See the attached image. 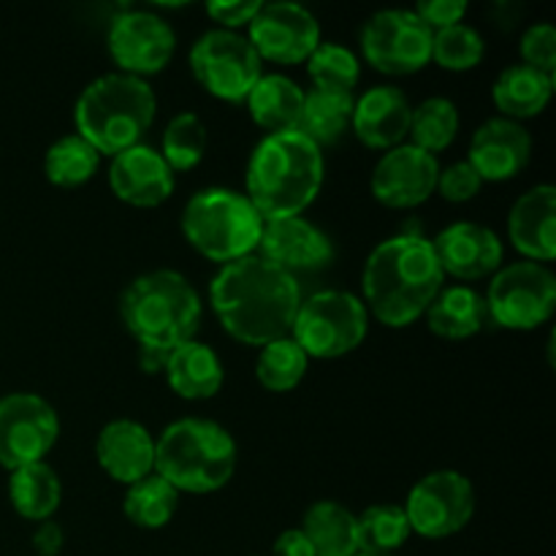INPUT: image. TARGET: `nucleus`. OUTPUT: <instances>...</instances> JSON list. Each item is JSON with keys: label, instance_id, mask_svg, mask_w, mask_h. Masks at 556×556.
I'll return each mask as SVG.
<instances>
[{"label": "nucleus", "instance_id": "obj_1", "mask_svg": "<svg viewBox=\"0 0 556 556\" xmlns=\"http://www.w3.org/2000/svg\"><path fill=\"white\" fill-rule=\"evenodd\" d=\"M217 320L244 345H269L288 337L302 304L296 277L258 255L220 266L210 288Z\"/></svg>", "mask_w": 556, "mask_h": 556}, {"label": "nucleus", "instance_id": "obj_2", "mask_svg": "<svg viewBox=\"0 0 556 556\" xmlns=\"http://www.w3.org/2000/svg\"><path fill=\"white\" fill-rule=\"evenodd\" d=\"M443 277L429 239L396 233L380 242L364 264V307L386 326L400 329L427 313L443 288Z\"/></svg>", "mask_w": 556, "mask_h": 556}, {"label": "nucleus", "instance_id": "obj_3", "mask_svg": "<svg viewBox=\"0 0 556 556\" xmlns=\"http://www.w3.org/2000/svg\"><path fill=\"white\" fill-rule=\"evenodd\" d=\"M324 152L299 130L266 134L248 163V199L264 220L299 217L320 193Z\"/></svg>", "mask_w": 556, "mask_h": 556}, {"label": "nucleus", "instance_id": "obj_4", "mask_svg": "<svg viewBox=\"0 0 556 556\" xmlns=\"http://www.w3.org/2000/svg\"><path fill=\"white\" fill-rule=\"evenodd\" d=\"M155 92L144 79L130 74H103L81 90L74 106V123L81 139L101 155H117L141 144L155 123Z\"/></svg>", "mask_w": 556, "mask_h": 556}, {"label": "nucleus", "instance_id": "obj_5", "mask_svg": "<svg viewBox=\"0 0 556 556\" xmlns=\"http://www.w3.org/2000/svg\"><path fill=\"white\" fill-rule=\"evenodd\" d=\"M119 313L139 345L174 351L201 326V296L185 275L155 269L139 275L119 299Z\"/></svg>", "mask_w": 556, "mask_h": 556}, {"label": "nucleus", "instance_id": "obj_6", "mask_svg": "<svg viewBox=\"0 0 556 556\" xmlns=\"http://www.w3.org/2000/svg\"><path fill=\"white\" fill-rule=\"evenodd\" d=\"M233 470L237 443L210 418H179L155 440V472L177 492H215L231 481Z\"/></svg>", "mask_w": 556, "mask_h": 556}, {"label": "nucleus", "instance_id": "obj_7", "mask_svg": "<svg viewBox=\"0 0 556 556\" xmlns=\"http://www.w3.org/2000/svg\"><path fill=\"white\" fill-rule=\"evenodd\" d=\"M264 217L244 193L228 188L199 190L182 212V233L201 255L226 266L253 255Z\"/></svg>", "mask_w": 556, "mask_h": 556}, {"label": "nucleus", "instance_id": "obj_8", "mask_svg": "<svg viewBox=\"0 0 556 556\" xmlns=\"http://www.w3.org/2000/svg\"><path fill=\"white\" fill-rule=\"evenodd\" d=\"M291 331L307 356H345L367 337V307L351 291H318L299 304Z\"/></svg>", "mask_w": 556, "mask_h": 556}, {"label": "nucleus", "instance_id": "obj_9", "mask_svg": "<svg viewBox=\"0 0 556 556\" xmlns=\"http://www.w3.org/2000/svg\"><path fill=\"white\" fill-rule=\"evenodd\" d=\"M489 318L505 329H535L556 307V277L538 261H516L492 277L486 293Z\"/></svg>", "mask_w": 556, "mask_h": 556}, {"label": "nucleus", "instance_id": "obj_10", "mask_svg": "<svg viewBox=\"0 0 556 556\" xmlns=\"http://www.w3.org/2000/svg\"><path fill=\"white\" fill-rule=\"evenodd\" d=\"M190 68L204 90L223 101H244L261 79V58L250 38L215 27L190 49Z\"/></svg>", "mask_w": 556, "mask_h": 556}, {"label": "nucleus", "instance_id": "obj_11", "mask_svg": "<svg viewBox=\"0 0 556 556\" xmlns=\"http://www.w3.org/2000/svg\"><path fill=\"white\" fill-rule=\"evenodd\" d=\"M432 36L413 9H383L364 22L362 49L383 74H413L432 60Z\"/></svg>", "mask_w": 556, "mask_h": 556}, {"label": "nucleus", "instance_id": "obj_12", "mask_svg": "<svg viewBox=\"0 0 556 556\" xmlns=\"http://www.w3.org/2000/svg\"><path fill=\"white\" fill-rule=\"evenodd\" d=\"M60 434V418L43 396L14 391L0 396V465L20 470L43 462Z\"/></svg>", "mask_w": 556, "mask_h": 556}, {"label": "nucleus", "instance_id": "obj_13", "mask_svg": "<svg viewBox=\"0 0 556 556\" xmlns=\"http://www.w3.org/2000/svg\"><path fill=\"white\" fill-rule=\"evenodd\" d=\"M476 514V489L456 470H434L407 494L405 516L424 538H448L467 527Z\"/></svg>", "mask_w": 556, "mask_h": 556}, {"label": "nucleus", "instance_id": "obj_14", "mask_svg": "<svg viewBox=\"0 0 556 556\" xmlns=\"http://www.w3.org/2000/svg\"><path fill=\"white\" fill-rule=\"evenodd\" d=\"M177 49V36L163 16L152 11H123L109 25V52L123 74H157Z\"/></svg>", "mask_w": 556, "mask_h": 556}, {"label": "nucleus", "instance_id": "obj_15", "mask_svg": "<svg viewBox=\"0 0 556 556\" xmlns=\"http://www.w3.org/2000/svg\"><path fill=\"white\" fill-rule=\"evenodd\" d=\"M250 43L261 60L275 63H302L318 49L320 25L313 11L302 3L277 0L264 3L250 22Z\"/></svg>", "mask_w": 556, "mask_h": 556}, {"label": "nucleus", "instance_id": "obj_16", "mask_svg": "<svg viewBox=\"0 0 556 556\" xmlns=\"http://www.w3.org/2000/svg\"><path fill=\"white\" fill-rule=\"evenodd\" d=\"M440 163L416 144L391 147L372 168V195L386 206H418L438 188Z\"/></svg>", "mask_w": 556, "mask_h": 556}, {"label": "nucleus", "instance_id": "obj_17", "mask_svg": "<svg viewBox=\"0 0 556 556\" xmlns=\"http://www.w3.org/2000/svg\"><path fill=\"white\" fill-rule=\"evenodd\" d=\"M255 250H258V258L269 261L288 275L324 269L334 258L329 237L304 217L264 220V231Z\"/></svg>", "mask_w": 556, "mask_h": 556}, {"label": "nucleus", "instance_id": "obj_18", "mask_svg": "<svg viewBox=\"0 0 556 556\" xmlns=\"http://www.w3.org/2000/svg\"><path fill=\"white\" fill-rule=\"evenodd\" d=\"M434 255H438L443 275L459 277V280H481L492 275L503 264V242L492 228L481 223H451L448 228L432 239Z\"/></svg>", "mask_w": 556, "mask_h": 556}, {"label": "nucleus", "instance_id": "obj_19", "mask_svg": "<svg viewBox=\"0 0 556 556\" xmlns=\"http://www.w3.org/2000/svg\"><path fill=\"white\" fill-rule=\"evenodd\" d=\"M109 185L125 204L157 206L174 193V172L150 144H134L112 157Z\"/></svg>", "mask_w": 556, "mask_h": 556}, {"label": "nucleus", "instance_id": "obj_20", "mask_svg": "<svg viewBox=\"0 0 556 556\" xmlns=\"http://www.w3.org/2000/svg\"><path fill=\"white\" fill-rule=\"evenodd\" d=\"M532 136L521 123L508 117H492L476 130L470 141V166L486 182H503L516 177L530 163Z\"/></svg>", "mask_w": 556, "mask_h": 556}, {"label": "nucleus", "instance_id": "obj_21", "mask_svg": "<svg viewBox=\"0 0 556 556\" xmlns=\"http://www.w3.org/2000/svg\"><path fill=\"white\" fill-rule=\"evenodd\" d=\"M410 114L413 106L400 87L378 85L369 87L353 103L351 128L372 150H391V147H400L410 130Z\"/></svg>", "mask_w": 556, "mask_h": 556}, {"label": "nucleus", "instance_id": "obj_22", "mask_svg": "<svg viewBox=\"0 0 556 556\" xmlns=\"http://www.w3.org/2000/svg\"><path fill=\"white\" fill-rule=\"evenodd\" d=\"M98 465L119 483H136L155 472V440L144 424L117 418L101 429L96 443Z\"/></svg>", "mask_w": 556, "mask_h": 556}, {"label": "nucleus", "instance_id": "obj_23", "mask_svg": "<svg viewBox=\"0 0 556 556\" xmlns=\"http://www.w3.org/2000/svg\"><path fill=\"white\" fill-rule=\"evenodd\" d=\"M556 188L535 185L519 195L508 215V233L514 248L530 261H552L556 255Z\"/></svg>", "mask_w": 556, "mask_h": 556}, {"label": "nucleus", "instance_id": "obj_24", "mask_svg": "<svg viewBox=\"0 0 556 556\" xmlns=\"http://www.w3.org/2000/svg\"><path fill=\"white\" fill-rule=\"evenodd\" d=\"M166 378L182 400H210L223 386V362L204 342H182L168 353Z\"/></svg>", "mask_w": 556, "mask_h": 556}, {"label": "nucleus", "instance_id": "obj_25", "mask_svg": "<svg viewBox=\"0 0 556 556\" xmlns=\"http://www.w3.org/2000/svg\"><path fill=\"white\" fill-rule=\"evenodd\" d=\"M250 117L269 134L296 130L304 109V90L282 74H261L250 96L244 98Z\"/></svg>", "mask_w": 556, "mask_h": 556}, {"label": "nucleus", "instance_id": "obj_26", "mask_svg": "<svg viewBox=\"0 0 556 556\" xmlns=\"http://www.w3.org/2000/svg\"><path fill=\"white\" fill-rule=\"evenodd\" d=\"M552 92L554 76L543 74V71L525 63L508 65L492 87L494 103L503 112V117L516 119V123L541 114L546 109V103L552 101Z\"/></svg>", "mask_w": 556, "mask_h": 556}, {"label": "nucleus", "instance_id": "obj_27", "mask_svg": "<svg viewBox=\"0 0 556 556\" xmlns=\"http://www.w3.org/2000/svg\"><path fill=\"white\" fill-rule=\"evenodd\" d=\"M429 329L445 340H467L489 324L486 299L465 286L440 288L427 307Z\"/></svg>", "mask_w": 556, "mask_h": 556}, {"label": "nucleus", "instance_id": "obj_28", "mask_svg": "<svg viewBox=\"0 0 556 556\" xmlns=\"http://www.w3.org/2000/svg\"><path fill=\"white\" fill-rule=\"evenodd\" d=\"M302 532L313 543L315 556H353L358 554L356 516L340 503L320 500L304 514Z\"/></svg>", "mask_w": 556, "mask_h": 556}, {"label": "nucleus", "instance_id": "obj_29", "mask_svg": "<svg viewBox=\"0 0 556 556\" xmlns=\"http://www.w3.org/2000/svg\"><path fill=\"white\" fill-rule=\"evenodd\" d=\"M353 103L356 98L348 92H326L313 87L309 92H304V109L296 130L307 136L315 147L334 144L351 128Z\"/></svg>", "mask_w": 556, "mask_h": 556}, {"label": "nucleus", "instance_id": "obj_30", "mask_svg": "<svg viewBox=\"0 0 556 556\" xmlns=\"http://www.w3.org/2000/svg\"><path fill=\"white\" fill-rule=\"evenodd\" d=\"M9 497L16 514L33 521H47L63 500V486L60 478L47 462L25 465L20 470H11L9 478Z\"/></svg>", "mask_w": 556, "mask_h": 556}, {"label": "nucleus", "instance_id": "obj_31", "mask_svg": "<svg viewBox=\"0 0 556 556\" xmlns=\"http://www.w3.org/2000/svg\"><path fill=\"white\" fill-rule=\"evenodd\" d=\"M179 505V492L161 478L157 472H150L141 481L130 483L128 494H125V516L134 521L136 527L144 530H161L172 521L174 510Z\"/></svg>", "mask_w": 556, "mask_h": 556}, {"label": "nucleus", "instance_id": "obj_32", "mask_svg": "<svg viewBox=\"0 0 556 556\" xmlns=\"http://www.w3.org/2000/svg\"><path fill=\"white\" fill-rule=\"evenodd\" d=\"M98 163H101V152L79 134H68L60 136L47 150L43 172H47L49 182L58 188H76L96 174Z\"/></svg>", "mask_w": 556, "mask_h": 556}, {"label": "nucleus", "instance_id": "obj_33", "mask_svg": "<svg viewBox=\"0 0 556 556\" xmlns=\"http://www.w3.org/2000/svg\"><path fill=\"white\" fill-rule=\"evenodd\" d=\"M358 525V552L367 554H391L405 546L410 538V521L405 508L394 503L369 505L362 516H356Z\"/></svg>", "mask_w": 556, "mask_h": 556}, {"label": "nucleus", "instance_id": "obj_34", "mask_svg": "<svg viewBox=\"0 0 556 556\" xmlns=\"http://www.w3.org/2000/svg\"><path fill=\"white\" fill-rule=\"evenodd\" d=\"M456 130H459L456 103L443 96H432L413 109L407 134L413 136V144L434 155V152L445 150L456 139Z\"/></svg>", "mask_w": 556, "mask_h": 556}, {"label": "nucleus", "instance_id": "obj_35", "mask_svg": "<svg viewBox=\"0 0 556 556\" xmlns=\"http://www.w3.org/2000/svg\"><path fill=\"white\" fill-rule=\"evenodd\" d=\"M206 125L195 112H179L168 119L163 130V161L172 166V172H188L199 166L206 152Z\"/></svg>", "mask_w": 556, "mask_h": 556}, {"label": "nucleus", "instance_id": "obj_36", "mask_svg": "<svg viewBox=\"0 0 556 556\" xmlns=\"http://www.w3.org/2000/svg\"><path fill=\"white\" fill-rule=\"evenodd\" d=\"M307 364L309 356L302 351V345L293 337H280L264 345L255 364V375L269 391H291L293 386L302 383Z\"/></svg>", "mask_w": 556, "mask_h": 556}, {"label": "nucleus", "instance_id": "obj_37", "mask_svg": "<svg viewBox=\"0 0 556 556\" xmlns=\"http://www.w3.org/2000/svg\"><path fill=\"white\" fill-rule=\"evenodd\" d=\"M309 79L315 90L326 92H348L353 96V87L358 85V58L342 43H318L313 54L307 58Z\"/></svg>", "mask_w": 556, "mask_h": 556}, {"label": "nucleus", "instance_id": "obj_38", "mask_svg": "<svg viewBox=\"0 0 556 556\" xmlns=\"http://www.w3.org/2000/svg\"><path fill=\"white\" fill-rule=\"evenodd\" d=\"M486 54V41L476 27L451 25L443 30H434L432 36V60H438L448 71H467L476 68Z\"/></svg>", "mask_w": 556, "mask_h": 556}, {"label": "nucleus", "instance_id": "obj_39", "mask_svg": "<svg viewBox=\"0 0 556 556\" xmlns=\"http://www.w3.org/2000/svg\"><path fill=\"white\" fill-rule=\"evenodd\" d=\"M521 58L525 65L554 76L556 71V30L552 22H535L521 36Z\"/></svg>", "mask_w": 556, "mask_h": 556}, {"label": "nucleus", "instance_id": "obj_40", "mask_svg": "<svg viewBox=\"0 0 556 556\" xmlns=\"http://www.w3.org/2000/svg\"><path fill=\"white\" fill-rule=\"evenodd\" d=\"M483 179L478 177L476 168L470 166V161L451 163L448 168H440L438 174V188L440 195L445 201H470L472 195L481 190Z\"/></svg>", "mask_w": 556, "mask_h": 556}, {"label": "nucleus", "instance_id": "obj_41", "mask_svg": "<svg viewBox=\"0 0 556 556\" xmlns=\"http://www.w3.org/2000/svg\"><path fill=\"white\" fill-rule=\"evenodd\" d=\"M413 11L434 33L443 30V27L459 25L462 16L467 14V3L465 0H421Z\"/></svg>", "mask_w": 556, "mask_h": 556}, {"label": "nucleus", "instance_id": "obj_42", "mask_svg": "<svg viewBox=\"0 0 556 556\" xmlns=\"http://www.w3.org/2000/svg\"><path fill=\"white\" fill-rule=\"evenodd\" d=\"M261 5H264L261 0H212V3H206V11L226 30H233L239 25H250L253 16L261 11Z\"/></svg>", "mask_w": 556, "mask_h": 556}, {"label": "nucleus", "instance_id": "obj_43", "mask_svg": "<svg viewBox=\"0 0 556 556\" xmlns=\"http://www.w3.org/2000/svg\"><path fill=\"white\" fill-rule=\"evenodd\" d=\"M63 527L58 521H41L38 530L33 532V548H36L38 556H58L63 552Z\"/></svg>", "mask_w": 556, "mask_h": 556}, {"label": "nucleus", "instance_id": "obj_44", "mask_svg": "<svg viewBox=\"0 0 556 556\" xmlns=\"http://www.w3.org/2000/svg\"><path fill=\"white\" fill-rule=\"evenodd\" d=\"M271 554L275 556H315L313 543L307 541L302 530H286L271 546Z\"/></svg>", "mask_w": 556, "mask_h": 556}, {"label": "nucleus", "instance_id": "obj_45", "mask_svg": "<svg viewBox=\"0 0 556 556\" xmlns=\"http://www.w3.org/2000/svg\"><path fill=\"white\" fill-rule=\"evenodd\" d=\"M168 353L172 351H163V348H152V345H139V367L144 369L147 375L163 372L168 362Z\"/></svg>", "mask_w": 556, "mask_h": 556}, {"label": "nucleus", "instance_id": "obj_46", "mask_svg": "<svg viewBox=\"0 0 556 556\" xmlns=\"http://www.w3.org/2000/svg\"><path fill=\"white\" fill-rule=\"evenodd\" d=\"M353 556H394V554H367V552H358V554H353Z\"/></svg>", "mask_w": 556, "mask_h": 556}]
</instances>
